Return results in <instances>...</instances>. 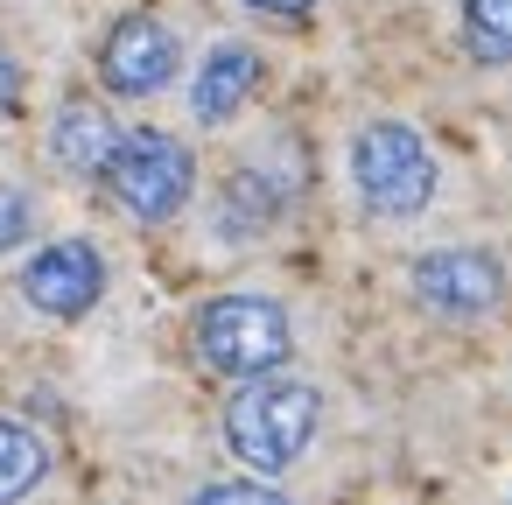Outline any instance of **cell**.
Listing matches in <instances>:
<instances>
[{"label":"cell","instance_id":"1","mask_svg":"<svg viewBox=\"0 0 512 505\" xmlns=\"http://www.w3.org/2000/svg\"><path fill=\"white\" fill-rule=\"evenodd\" d=\"M316 421H323V393L302 379H246L225 400V442L253 477H281L288 463H302Z\"/></svg>","mask_w":512,"mask_h":505},{"label":"cell","instance_id":"2","mask_svg":"<svg viewBox=\"0 0 512 505\" xmlns=\"http://www.w3.org/2000/svg\"><path fill=\"white\" fill-rule=\"evenodd\" d=\"M295 351V323L274 295H218L197 309V358L225 379H274Z\"/></svg>","mask_w":512,"mask_h":505},{"label":"cell","instance_id":"3","mask_svg":"<svg viewBox=\"0 0 512 505\" xmlns=\"http://www.w3.org/2000/svg\"><path fill=\"white\" fill-rule=\"evenodd\" d=\"M351 190L365 211L379 218H414L435 197V155L414 127L400 120H372L351 134Z\"/></svg>","mask_w":512,"mask_h":505},{"label":"cell","instance_id":"4","mask_svg":"<svg viewBox=\"0 0 512 505\" xmlns=\"http://www.w3.org/2000/svg\"><path fill=\"white\" fill-rule=\"evenodd\" d=\"M106 190H113V204L134 211L141 225H162V218H176V211L190 204L197 162H190V148H183L176 134L134 127V134H120V148H113V162H106Z\"/></svg>","mask_w":512,"mask_h":505},{"label":"cell","instance_id":"5","mask_svg":"<svg viewBox=\"0 0 512 505\" xmlns=\"http://www.w3.org/2000/svg\"><path fill=\"white\" fill-rule=\"evenodd\" d=\"M414 302L449 316V323H470V316H491L498 295H505V267L477 246H449V253H421L414 274H407Z\"/></svg>","mask_w":512,"mask_h":505},{"label":"cell","instance_id":"6","mask_svg":"<svg viewBox=\"0 0 512 505\" xmlns=\"http://www.w3.org/2000/svg\"><path fill=\"white\" fill-rule=\"evenodd\" d=\"M176 64H183V50H176V36L155 15H120L113 36H106V50H99V78L120 99H155L176 78Z\"/></svg>","mask_w":512,"mask_h":505},{"label":"cell","instance_id":"7","mask_svg":"<svg viewBox=\"0 0 512 505\" xmlns=\"http://www.w3.org/2000/svg\"><path fill=\"white\" fill-rule=\"evenodd\" d=\"M22 295H29V309H43V316H85L99 295H106V260H99V246H85V239H57V246H43L29 267H22Z\"/></svg>","mask_w":512,"mask_h":505},{"label":"cell","instance_id":"8","mask_svg":"<svg viewBox=\"0 0 512 505\" xmlns=\"http://www.w3.org/2000/svg\"><path fill=\"white\" fill-rule=\"evenodd\" d=\"M253 85H260V57H253L246 43H218V50L197 64V78H190V113H197L204 127H225V120L253 99Z\"/></svg>","mask_w":512,"mask_h":505},{"label":"cell","instance_id":"9","mask_svg":"<svg viewBox=\"0 0 512 505\" xmlns=\"http://www.w3.org/2000/svg\"><path fill=\"white\" fill-rule=\"evenodd\" d=\"M113 148H120V127L106 120V106H92V99H71V106L57 113L50 155H57V162H64L71 176H106Z\"/></svg>","mask_w":512,"mask_h":505},{"label":"cell","instance_id":"10","mask_svg":"<svg viewBox=\"0 0 512 505\" xmlns=\"http://www.w3.org/2000/svg\"><path fill=\"white\" fill-rule=\"evenodd\" d=\"M43 477H50V449H43V435L22 428V421H0V505H22Z\"/></svg>","mask_w":512,"mask_h":505},{"label":"cell","instance_id":"11","mask_svg":"<svg viewBox=\"0 0 512 505\" xmlns=\"http://www.w3.org/2000/svg\"><path fill=\"white\" fill-rule=\"evenodd\" d=\"M463 43L477 64H512V0H463Z\"/></svg>","mask_w":512,"mask_h":505},{"label":"cell","instance_id":"12","mask_svg":"<svg viewBox=\"0 0 512 505\" xmlns=\"http://www.w3.org/2000/svg\"><path fill=\"white\" fill-rule=\"evenodd\" d=\"M190 505H288L274 484H260V477H218V484H204Z\"/></svg>","mask_w":512,"mask_h":505},{"label":"cell","instance_id":"13","mask_svg":"<svg viewBox=\"0 0 512 505\" xmlns=\"http://www.w3.org/2000/svg\"><path fill=\"white\" fill-rule=\"evenodd\" d=\"M29 232H36V204H29L22 190H8V183H0V253H15Z\"/></svg>","mask_w":512,"mask_h":505},{"label":"cell","instance_id":"14","mask_svg":"<svg viewBox=\"0 0 512 505\" xmlns=\"http://www.w3.org/2000/svg\"><path fill=\"white\" fill-rule=\"evenodd\" d=\"M15 99H22V71H15V57H8V50H0V113H8Z\"/></svg>","mask_w":512,"mask_h":505},{"label":"cell","instance_id":"15","mask_svg":"<svg viewBox=\"0 0 512 505\" xmlns=\"http://www.w3.org/2000/svg\"><path fill=\"white\" fill-rule=\"evenodd\" d=\"M246 8H260V15H309L316 0H246Z\"/></svg>","mask_w":512,"mask_h":505}]
</instances>
